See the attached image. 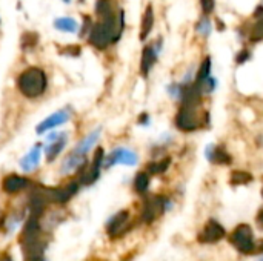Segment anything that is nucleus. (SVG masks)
Listing matches in <instances>:
<instances>
[{
    "label": "nucleus",
    "mask_w": 263,
    "mask_h": 261,
    "mask_svg": "<svg viewBox=\"0 0 263 261\" xmlns=\"http://www.w3.org/2000/svg\"><path fill=\"white\" fill-rule=\"evenodd\" d=\"M125 29V13L119 10L114 16L102 19L97 23H92V28L88 34V42L97 51H105L110 45L120 40Z\"/></svg>",
    "instance_id": "f257e3e1"
},
{
    "label": "nucleus",
    "mask_w": 263,
    "mask_h": 261,
    "mask_svg": "<svg viewBox=\"0 0 263 261\" xmlns=\"http://www.w3.org/2000/svg\"><path fill=\"white\" fill-rule=\"evenodd\" d=\"M48 88V77L43 69L37 66L26 68L17 77V89L26 98H39Z\"/></svg>",
    "instance_id": "f03ea898"
},
{
    "label": "nucleus",
    "mask_w": 263,
    "mask_h": 261,
    "mask_svg": "<svg viewBox=\"0 0 263 261\" xmlns=\"http://www.w3.org/2000/svg\"><path fill=\"white\" fill-rule=\"evenodd\" d=\"M203 113L202 116L197 113V106H188V104H180V108L176 116V126L183 132H192L203 126Z\"/></svg>",
    "instance_id": "7ed1b4c3"
},
{
    "label": "nucleus",
    "mask_w": 263,
    "mask_h": 261,
    "mask_svg": "<svg viewBox=\"0 0 263 261\" xmlns=\"http://www.w3.org/2000/svg\"><path fill=\"white\" fill-rule=\"evenodd\" d=\"M103 163H105V151L102 147H97L95 149V154H94V159L89 165V168L86 169V165L79 171L80 177H79V183L85 184V186H91L94 184L98 177H100V172H102V168H103Z\"/></svg>",
    "instance_id": "20e7f679"
},
{
    "label": "nucleus",
    "mask_w": 263,
    "mask_h": 261,
    "mask_svg": "<svg viewBox=\"0 0 263 261\" xmlns=\"http://www.w3.org/2000/svg\"><path fill=\"white\" fill-rule=\"evenodd\" d=\"M229 241L236 246L237 250H240L242 253H254V235H252V229L248 225H240L236 228V231L229 235Z\"/></svg>",
    "instance_id": "39448f33"
},
{
    "label": "nucleus",
    "mask_w": 263,
    "mask_h": 261,
    "mask_svg": "<svg viewBox=\"0 0 263 261\" xmlns=\"http://www.w3.org/2000/svg\"><path fill=\"white\" fill-rule=\"evenodd\" d=\"M165 209H167L165 197H160V195L149 197L145 201L143 209H142V220L145 223H152L154 220H157L165 212Z\"/></svg>",
    "instance_id": "423d86ee"
},
{
    "label": "nucleus",
    "mask_w": 263,
    "mask_h": 261,
    "mask_svg": "<svg viewBox=\"0 0 263 261\" xmlns=\"http://www.w3.org/2000/svg\"><path fill=\"white\" fill-rule=\"evenodd\" d=\"M139 162V155L128 149V147H116L110 155L108 159H105L103 166L105 168H113L116 165H126V166H134Z\"/></svg>",
    "instance_id": "0eeeda50"
},
{
    "label": "nucleus",
    "mask_w": 263,
    "mask_h": 261,
    "mask_svg": "<svg viewBox=\"0 0 263 261\" xmlns=\"http://www.w3.org/2000/svg\"><path fill=\"white\" fill-rule=\"evenodd\" d=\"M45 191V195L48 198V201H52V203H67L70 201L79 191V181H70L68 184H65L63 188H43Z\"/></svg>",
    "instance_id": "6e6552de"
},
{
    "label": "nucleus",
    "mask_w": 263,
    "mask_h": 261,
    "mask_svg": "<svg viewBox=\"0 0 263 261\" xmlns=\"http://www.w3.org/2000/svg\"><path fill=\"white\" fill-rule=\"evenodd\" d=\"M46 147H45V154H46V160L48 163H52L57 157L60 155V152L63 151V147L68 143V132H62V134H56L52 132L46 137Z\"/></svg>",
    "instance_id": "1a4fd4ad"
},
{
    "label": "nucleus",
    "mask_w": 263,
    "mask_h": 261,
    "mask_svg": "<svg viewBox=\"0 0 263 261\" xmlns=\"http://www.w3.org/2000/svg\"><path fill=\"white\" fill-rule=\"evenodd\" d=\"M70 119H71V109L70 108L59 109L54 114H51L49 117H46L40 125H37L36 132L37 134H45V132L54 129V128H57L60 125H65Z\"/></svg>",
    "instance_id": "9d476101"
},
{
    "label": "nucleus",
    "mask_w": 263,
    "mask_h": 261,
    "mask_svg": "<svg viewBox=\"0 0 263 261\" xmlns=\"http://www.w3.org/2000/svg\"><path fill=\"white\" fill-rule=\"evenodd\" d=\"M225 237V229L216 221V220H209L202 232L199 234V241L200 243H216Z\"/></svg>",
    "instance_id": "9b49d317"
},
{
    "label": "nucleus",
    "mask_w": 263,
    "mask_h": 261,
    "mask_svg": "<svg viewBox=\"0 0 263 261\" xmlns=\"http://www.w3.org/2000/svg\"><path fill=\"white\" fill-rule=\"evenodd\" d=\"M157 56H159V49L155 45H148L142 51V59H140V74L143 77H148L152 66L157 62Z\"/></svg>",
    "instance_id": "f8f14e48"
},
{
    "label": "nucleus",
    "mask_w": 263,
    "mask_h": 261,
    "mask_svg": "<svg viewBox=\"0 0 263 261\" xmlns=\"http://www.w3.org/2000/svg\"><path fill=\"white\" fill-rule=\"evenodd\" d=\"M85 165H86V155H80V154L71 151L62 162L60 172L67 175V174H71L74 171H80Z\"/></svg>",
    "instance_id": "ddd939ff"
},
{
    "label": "nucleus",
    "mask_w": 263,
    "mask_h": 261,
    "mask_svg": "<svg viewBox=\"0 0 263 261\" xmlns=\"http://www.w3.org/2000/svg\"><path fill=\"white\" fill-rule=\"evenodd\" d=\"M29 186V180L25 178V177H20V175H16V174H10L4 178L2 181V189L7 192V194H17L23 189H26Z\"/></svg>",
    "instance_id": "4468645a"
},
{
    "label": "nucleus",
    "mask_w": 263,
    "mask_h": 261,
    "mask_svg": "<svg viewBox=\"0 0 263 261\" xmlns=\"http://www.w3.org/2000/svg\"><path fill=\"white\" fill-rule=\"evenodd\" d=\"M128 220H129V212H128V211H120V212H117L114 217L110 218V221H108V225H107L108 234H110L111 237H119V235L125 231Z\"/></svg>",
    "instance_id": "2eb2a0df"
},
{
    "label": "nucleus",
    "mask_w": 263,
    "mask_h": 261,
    "mask_svg": "<svg viewBox=\"0 0 263 261\" xmlns=\"http://www.w3.org/2000/svg\"><path fill=\"white\" fill-rule=\"evenodd\" d=\"M40 155H42V144H34L32 149L20 160V168L25 172L36 169L40 163Z\"/></svg>",
    "instance_id": "dca6fc26"
},
{
    "label": "nucleus",
    "mask_w": 263,
    "mask_h": 261,
    "mask_svg": "<svg viewBox=\"0 0 263 261\" xmlns=\"http://www.w3.org/2000/svg\"><path fill=\"white\" fill-rule=\"evenodd\" d=\"M100 132H102V128L94 129L92 132H89L88 135H85V137L76 144V147H74L73 151L77 152V154H80V155H88V152L91 151V147L97 143V140H98V137H100Z\"/></svg>",
    "instance_id": "f3484780"
},
{
    "label": "nucleus",
    "mask_w": 263,
    "mask_h": 261,
    "mask_svg": "<svg viewBox=\"0 0 263 261\" xmlns=\"http://www.w3.org/2000/svg\"><path fill=\"white\" fill-rule=\"evenodd\" d=\"M95 16L102 20L114 16L119 8H117V0H97L95 2Z\"/></svg>",
    "instance_id": "a211bd4d"
},
{
    "label": "nucleus",
    "mask_w": 263,
    "mask_h": 261,
    "mask_svg": "<svg viewBox=\"0 0 263 261\" xmlns=\"http://www.w3.org/2000/svg\"><path fill=\"white\" fill-rule=\"evenodd\" d=\"M208 159L216 165H229L233 162L231 155L225 151L223 146H209L208 147Z\"/></svg>",
    "instance_id": "6ab92c4d"
},
{
    "label": "nucleus",
    "mask_w": 263,
    "mask_h": 261,
    "mask_svg": "<svg viewBox=\"0 0 263 261\" xmlns=\"http://www.w3.org/2000/svg\"><path fill=\"white\" fill-rule=\"evenodd\" d=\"M152 26H154V10L151 5H148L143 13V17H142V23H140V34H139L140 40L148 39V35L152 31Z\"/></svg>",
    "instance_id": "aec40b11"
},
{
    "label": "nucleus",
    "mask_w": 263,
    "mask_h": 261,
    "mask_svg": "<svg viewBox=\"0 0 263 261\" xmlns=\"http://www.w3.org/2000/svg\"><path fill=\"white\" fill-rule=\"evenodd\" d=\"M40 235V223H39V217L31 215L25 225L23 234H22V241H28L32 238H37Z\"/></svg>",
    "instance_id": "412c9836"
},
{
    "label": "nucleus",
    "mask_w": 263,
    "mask_h": 261,
    "mask_svg": "<svg viewBox=\"0 0 263 261\" xmlns=\"http://www.w3.org/2000/svg\"><path fill=\"white\" fill-rule=\"evenodd\" d=\"M52 25H54V28L57 31L68 32V34H74V32H77L80 29L77 20L73 19V17H59V19L54 20V23H52Z\"/></svg>",
    "instance_id": "4be33fe9"
},
{
    "label": "nucleus",
    "mask_w": 263,
    "mask_h": 261,
    "mask_svg": "<svg viewBox=\"0 0 263 261\" xmlns=\"http://www.w3.org/2000/svg\"><path fill=\"white\" fill-rule=\"evenodd\" d=\"M209 74H211V57H205L200 68H199V72H197V77H195L194 83L197 86L202 85L206 79H209Z\"/></svg>",
    "instance_id": "5701e85b"
},
{
    "label": "nucleus",
    "mask_w": 263,
    "mask_h": 261,
    "mask_svg": "<svg viewBox=\"0 0 263 261\" xmlns=\"http://www.w3.org/2000/svg\"><path fill=\"white\" fill-rule=\"evenodd\" d=\"M39 43V34L34 31H26L25 34H22V49L23 51H31L36 48V45Z\"/></svg>",
    "instance_id": "b1692460"
},
{
    "label": "nucleus",
    "mask_w": 263,
    "mask_h": 261,
    "mask_svg": "<svg viewBox=\"0 0 263 261\" xmlns=\"http://www.w3.org/2000/svg\"><path fill=\"white\" fill-rule=\"evenodd\" d=\"M149 188V174L148 172H139L134 178V189L139 194H145Z\"/></svg>",
    "instance_id": "393cba45"
},
{
    "label": "nucleus",
    "mask_w": 263,
    "mask_h": 261,
    "mask_svg": "<svg viewBox=\"0 0 263 261\" xmlns=\"http://www.w3.org/2000/svg\"><path fill=\"white\" fill-rule=\"evenodd\" d=\"M171 165V159L167 157V159H162L160 162H154L151 165H148V172L152 174V175H159V174H163Z\"/></svg>",
    "instance_id": "a878e982"
},
{
    "label": "nucleus",
    "mask_w": 263,
    "mask_h": 261,
    "mask_svg": "<svg viewBox=\"0 0 263 261\" xmlns=\"http://www.w3.org/2000/svg\"><path fill=\"white\" fill-rule=\"evenodd\" d=\"M249 181H252V175L246 171H234L231 174L229 183L234 186H240V184H248Z\"/></svg>",
    "instance_id": "bb28decb"
},
{
    "label": "nucleus",
    "mask_w": 263,
    "mask_h": 261,
    "mask_svg": "<svg viewBox=\"0 0 263 261\" xmlns=\"http://www.w3.org/2000/svg\"><path fill=\"white\" fill-rule=\"evenodd\" d=\"M249 40L254 42V43L263 40V17L260 20H257L255 25L252 26V29L249 32Z\"/></svg>",
    "instance_id": "cd10ccee"
},
{
    "label": "nucleus",
    "mask_w": 263,
    "mask_h": 261,
    "mask_svg": "<svg viewBox=\"0 0 263 261\" xmlns=\"http://www.w3.org/2000/svg\"><path fill=\"white\" fill-rule=\"evenodd\" d=\"M60 54L63 56H70V57H79L82 54V48L79 45H67L60 48Z\"/></svg>",
    "instance_id": "c85d7f7f"
},
{
    "label": "nucleus",
    "mask_w": 263,
    "mask_h": 261,
    "mask_svg": "<svg viewBox=\"0 0 263 261\" xmlns=\"http://www.w3.org/2000/svg\"><path fill=\"white\" fill-rule=\"evenodd\" d=\"M200 7H202V11L208 16V14H211L214 11V0H200Z\"/></svg>",
    "instance_id": "c756f323"
},
{
    "label": "nucleus",
    "mask_w": 263,
    "mask_h": 261,
    "mask_svg": "<svg viewBox=\"0 0 263 261\" xmlns=\"http://www.w3.org/2000/svg\"><path fill=\"white\" fill-rule=\"evenodd\" d=\"M197 29L202 35H208L209 31H211V23L208 22V19H203L199 25H197Z\"/></svg>",
    "instance_id": "7c9ffc66"
},
{
    "label": "nucleus",
    "mask_w": 263,
    "mask_h": 261,
    "mask_svg": "<svg viewBox=\"0 0 263 261\" xmlns=\"http://www.w3.org/2000/svg\"><path fill=\"white\" fill-rule=\"evenodd\" d=\"M91 28H92V22H91V19L89 17H85L83 19V25L80 26V37H85V34L88 32L89 34V31H91Z\"/></svg>",
    "instance_id": "2f4dec72"
},
{
    "label": "nucleus",
    "mask_w": 263,
    "mask_h": 261,
    "mask_svg": "<svg viewBox=\"0 0 263 261\" xmlns=\"http://www.w3.org/2000/svg\"><path fill=\"white\" fill-rule=\"evenodd\" d=\"M139 125H142V126H148V125H149V116H148L146 113L140 114V117H139Z\"/></svg>",
    "instance_id": "473e14b6"
},
{
    "label": "nucleus",
    "mask_w": 263,
    "mask_h": 261,
    "mask_svg": "<svg viewBox=\"0 0 263 261\" xmlns=\"http://www.w3.org/2000/svg\"><path fill=\"white\" fill-rule=\"evenodd\" d=\"M249 57V54H248V51L246 49H243L242 52H240V54L237 56V63L240 65V63H245V60Z\"/></svg>",
    "instance_id": "72a5a7b5"
},
{
    "label": "nucleus",
    "mask_w": 263,
    "mask_h": 261,
    "mask_svg": "<svg viewBox=\"0 0 263 261\" xmlns=\"http://www.w3.org/2000/svg\"><path fill=\"white\" fill-rule=\"evenodd\" d=\"M254 253H263V240L254 244Z\"/></svg>",
    "instance_id": "f704fd0d"
},
{
    "label": "nucleus",
    "mask_w": 263,
    "mask_h": 261,
    "mask_svg": "<svg viewBox=\"0 0 263 261\" xmlns=\"http://www.w3.org/2000/svg\"><path fill=\"white\" fill-rule=\"evenodd\" d=\"M257 223H258V226L263 229V209L258 212V215H257Z\"/></svg>",
    "instance_id": "c9c22d12"
},
{
    "label": "nucleus",
    "mask_w": 263,
    "mask_h": 261,
    "mask_svg": "<svg viewBox=\"0 0 263 261\" xmlns=\"http://www.w3.org/2000/svg\"><path fill=\"white\" fill-rule=\"evenodd\" d=\"M0 261H13V259L8 258V256H4V258H0Z\"/></svg>",
    "instance_id": "e433bc0d"
},
{
    "label": "nucleus",
    "mask_w": 263,
    "mask_h": 261,
    "mask_svg": "<svg viewBox=\"0 0 263 261\" xmlns=\"http://www.w3.org/2000/svg\"><path fill=\"white\" fill-rule=\"evenodd\" d=\"M62 2H65V4H70V2H71V0H62Z\"/></svg>",
    "instance_id": "4c0bfd02"
},
{
    "label": "nucleus",
    "mask_w": 263,
    "mask_h": 261,
    "mask_svg": "<svg viewBox=\"0 0 263 261\" xmlns=\"http://www.w3.org/2000/svg\"><path fill=\"white\" fill-rule=\"evenodd\" d=\"M79 2H80V4H82V2H83V0H79Z\"/></svg>",
    "instance_id": "58836bf2"
},
{
    "label": "nucleus",
    "mask_w": 263,
    "mask_h": 261,
    "mask_svg": "<svg viewBox=\"0 0 263 261\" xmlns=\"http://www.w3.org/2000/svg\"><path fill=\"white\" fill-rule=\"evenodd\" d=\"M261 195H263V189H261Z\"/></svg>",
    "instance_id": "ea45409f"
},
{
    "label": "nucleus",
    "mask_w": 263,
    "mask_h": 261,
    "mask_svg": "<svg viewBox=\"0 0 263 261\" xmlns=\"http://www.w3.org/2000/svg\"><path fill=\"white\" fill-rule=\"evenodd\" d=\"M260 261H263V258H261V259H260Z\"/></svg>",
    "instance_id": "a19ab883"
}]
</instances>
